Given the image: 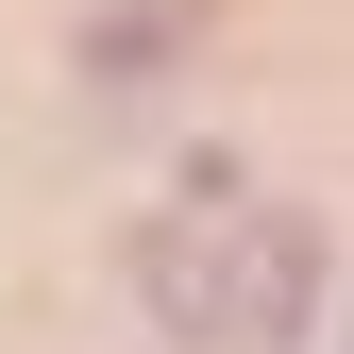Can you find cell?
Returning a JSON list of instances; mask_svg holds the SVG:
<instances>
[{"instance_id": "obj_1", "label": "cell", "mask_w": 354, "mask_h": 354, "mask_svg": "<svg viewBox=\"0 0 354 354\" xmlns=\"http://www.w3.org/2000/svg\"><path fill=\"white\" fill-rule=\"evenodd\" d=\"M118 270H136V304L169 337H219V354H304V337H321V219H304V203H253L219 152L186 169V203L136 219Z\"/></svg>"}, {"instance_id": "obj_2", "label": "cell", "mask_w": 354, "mask_h": 354, "mask_svg": "<svg viewBox=\"0 0 354 354\" xmlns=\"http://www.w3.org/2000/svg\"><path fill=\"white\" fill-rule=\"evenodd\" d=\"M152 51H186V17H169V0H136V17L84 34V68H152Z\"/></svg>"}]
</instances>
